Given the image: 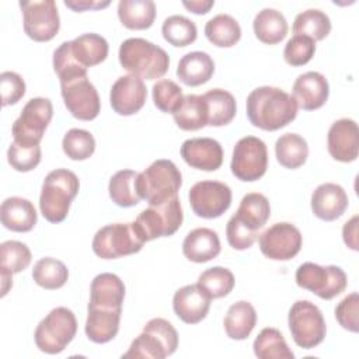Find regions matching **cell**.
<instances>
[{
	"label": "cell",
	"instance_id": "obj_41",
	"mask_svg": "<svg viewBox=\"0 0 359 359\" xmlns=\"http://www.w3.org/2000/svg\"><path fill=\"white\" fill-rule=\"evenodd\" d=\"M164 39L177 48H184L196 41L198 29L192 20L184 15H170L161 25Z\"/></svg>",
	"mask_w": 359,
	"mask_h": 359
},
{
	"label": "cell",
	"instance_id": "obj_25",
	"mask_svg": "<svg viewBox=\"0 0 359 359\" xmlns=\"http://www.w3.org/2000/svg\"><path fill=\"white\" fill-rule=\"evenodd\" d=\"M123 297L125 285L118 275L102 272L91 280L88 306L102 309H122Z\"/></svg>",
	"mask_w": 359,
	"mask_h": 359
},
{
	"label": "cell",
	"instance_id": "obj_26",
	"mask_svg": "<svg viewBox=\"0 0 359 359\" xmlns=\"http://www.w3.org/2000/svg\"><path fill=\"white\" fill-rule=\"evenodd\" d=\"M220 240L216 231L208 227H198L191 230L182 243V254L187 259L203 264L220 254Z\"/></svg>",
	"mask_w": 359,
	"mask_h": 359
},
{
	"label": "cell",
	"instance_id": "obj_4",
	"mask_svg": "<svg viewBox=\"0 0 359 359\" xmlns=\"http://www.w3.org/2000/svg\"><path fill=\"white\" fill-rule=\"evenodd\" d=\"M182 185L178 167L165 158L153 161L137 175V192L149 205H160L174 196Z\"/></svg>",
	"mask_w": 359,
	"mask_h": 359
},
{
	"label": "cell",
	"instance_id": "obj_23",
	"mask_svg": "<svg viewBox=\"0 0 359 359\" xmlns=\"http://www.w3.org/2000/svg\"><path fill=\"white\" fill-rule=\"evenodd\" d=\"M122 309L87 307V320L84 325L86 335L95 344H107L112 341L119 331Z\"/></svg>",
	"mask_w": 359,
	"mask_h": 359
},
{
	"label": "cell",
	"instance_id": "obj_5",
	"mask_svg": "<svg viewBox=\"0 0 359 359\" xmlns=\"http://www.w3.org/2000/svg\"><path fill=\"white\" fill-rule=\"evenodd\" d=\"M178 348V332L172 324L164 318H151L143 331L132 341L122 358L164 359Z\"/></svg>",
	"mask_w": 359,
	"mask_h": 359
},
{
	"label": "cell",
	"instance_id": "obj_9",
	"mask_svg": "<svg viewBox=\"0 0 359 359\" xmlns=\"http://www.w3.org/2000/svg\"><path fill=\"white\" fill-rule=\"evenodd\" d=\"M53 116V107L49 98H31L22 108L11 128L13 142L21 146H36Z\"/></svg>",
	"mask_w": 359,
	"mask_h": 359
},
{
	"label": "cell",
	"instance_id": "obj_18",
	"mask_svg": "<svg viewBox=\"0 0 359 359\" xmlns=\"http://www.w3.org/2000/svg\"><path fill=\"white\" fill-rule=\"evenodd\" d=\"M327 149L330 156L337 161H355L359 153L358 123L351 118H341L335 121L328 129Z\"/></svg>",
	"mask_w": 359,
	"mask_h": 359
},
{
	"label": "cell",
	"instance_id": "obj_11",
	"mask_svg": "<svg viewBox=\"0 0 359 359\" xmlns=\"http://www.w3.org/2000/svg\"><path fill=\"white\" fill-rule=\"evenodd\" d=\"M143 244L132 223H112L101 227L94 234L91 247L97 257L116 259L139 252Z\"/></svg>",
	"mask_w": 359,
	"mask_h": 359
},
{
	"label": "cell",
	"instance_id": "obj_27",
	"mask_svg": "<svg viewBox=\"0 0 359 359\" xmlns=\"http://www.w3.org/2000/svg\"><path fill=\"white\" fill-rule=\"evenodd\" d=\"M215 73V62L209 53L194 50L184 55L177 66L178 79L189 87L208 83Z\"/></svg>",
	"mask_w": 359,
	"mask_h": 359
},
{
	"label": "cell",
	"instance_id": "obj_17",
	"mask_svg": "<svg viewBox=\"0 0 359 359\" xmlns=\"http://www.w3.org/2000/svg\"><path fill=\"white\" fill-rule=\"evenodd\" d=\"M147 98V88L142 79L133 74L121 76L112 84L109 91V104L112 109L122 116L139 112Z\"/></svg>",
	"mask_w": 359,
	"mask_h": 359
},
{
	"label": "cell",
	"instance_id": "obj_40",
	"mask_svg": "<svg viewBox=\"0 0 359 359\" xmlns=\"http://www.w3.org/2000/svg\"><path fill=\"white\" fill-rule=\"evenodd\" d=\"M331 31L330 17L318 8H307L299 13L293 21L294 35H306L316 41H323Z\"/></svg>",
	"mask_w": 359,
	"mask_h": 359
},
{
	"label": "cell",
	"instance_id": "obj_36",
	"mask_svg": "<svg viewBox=\"0 0 359 359\" xmlns=\"http://www.w3.org/2000/svg\"><path fill=\"white\" fill-rule=\"evenodd\" d=\"M174 122L182 130H199L208 126V108L202 95L188 94L180 109L172 115Z\"/></svg>",
	"mask_w": 359,
	"mask_h": 359
},
{
	"label": "cell",
	"instance_id": "obj_3",
	"mask_svg": "<svg viewBox=\"0 0 359 359\" xmlns=\"http://www.w3.org/2000/svg\"><path fill=\"white\" fill-rule=\"evenodd\" d=\"M80 189L77 175L66 168L50 171L42 184L39 195V209L42 216L50 223H60L67 217L72 201Z\"/></svg>",
	"mask_w": 359,
	"mask_h": 359
},
{
	"label": "cell",
	"instance_id": "obj_31",
	"mask_svg": "<svg viewBox=\"0 0 359 359\" xmlns=\"http://www.w3.org/2000/svg\"><path fill=\"white\" fill-rule=\"evenodd\" d=\"M234 216L252 231H259L271 216L269 201L259 192H250L243 196Z\"/></svg>",
	"mask_w": 359,
	"mask_h": 359
},
{
	"label": "cell",
	"instance_id": "obj_48",
	"mask_svg": "<svg viewBox=\"0 0 359 359\" xmlns=\"http://www.w3.org/2000/svg\"><path fill=\"white\" fill-rule=\"evenodd\" d=\"M8 164L20 172H28L41 163V147L36 146H21L13 142L7 150Z\"/></svg>",
	"mask_w": 359,
	"mask_h": 359
},
{
	"label": "cell",
	"instance_id": "obj_32",
	"mask_svg": "<svg viewBox=\"0 0 359 359\" xmlns=\"http://www.w3.org/2000/svg\"><path fill=\"white\" fill-rule=\"evenodd\" d=\"M118 17L128 29H147L154 22L156 4L153 0H121Z\"/></svg>",
	"mask_w": 359,
	"mask_h": 359
},
{
	"label": "cell",
	"instance_id": "obj_52",
	"mask_svg": "<svg viewBox=\"0 0 359 359\" xmlns=\"http://www.w3.org/2000/svg\"><path fill=\"white\" fill-rule=\"evenodd\" d=\"M358 215L352 216L342 227V238L344 243L353 251L359 250L358 244Z\"/></svg>",
	"mask_w": 359,
	"mask_h": 359
},
{
	"label": "cell",
	"instance_id": "obj_10",
	"mask_svg": "<svg viewBox=\"0 0 359 359\" xmlns=\"http://www.w3.org/2000/svg\"><path fill=\"white\" fill-rule=\"evenodd\" d=\"M294 279L299 287L310 290L324 300H331L341 294L348 285L346 273L341 266H321L314 262L302 264L296 271Z\"/></svg>",
	"mask_w": 359,
	"mask_h": 359
},
{
	"label": "cell",
	"instance_id": "obj_43",
	"mask_svg": "<svg viewBox=\"0 0 359 359\" xmlns=\"http://www.w3.org/2000/svg\"><path fill=\"white\" fill-rule=\"evenodd\" d=\"M62 149L70 160L83 161L94 154L95 139L88 130L73 128L63 136Z\"/></svg>",
	"mask_w": 359,
	"mask_h": 359
},
{
	"label": "cell",
	"instance_id": "obj_50",
	"mask_svg": "<svg viewBox=\"0 0 359 359\" xmlns=\"http://www.w3.org/2000/svg\"><path fill=\"white\" fill-rule=\"evenodd\" d=\"M226 237L231 248L243 251L255 243L258 238V231H252L233 215L226 226Z\"/></svg>",
	"mask_w": 359,
	"mask_h": 359
},
{
	"label": "cell",
	"instance_id": "obj_55",
	"mask_svg": "<svg viewBox=\"0 0 359 359\" xmlns=\"http://www.w3.org/2000/svg\"><path fill=\"white\" fill-rule=\"evenodd\" d=\"M0 278H1V296H6L8 289L13 286V273L6 269H0Z\"/></svg>",
	"mask_w": 359,
	"mask_h": 359
},
{
	"label": "cell",
	"instance_id": "obj_12",
	"mask_svg": "<svg viewBox=\"0 0 359 359\" xmlns=\"http://www.w3.org/2000/svg\"><path fill=\"white\" fill-rule=\"evenodd\" d=\"M268 167L266 144L255 136L241 137L234 149L230 163L233 175L244 182H252L262 178Z\"/></svg>",
	"mask_w": 359,
	"mask_h": 359
},
{
	"label": "cell",
	"instance_id": "obj_16",
	"mask_svg": "<svg viewBox=\"0 0 359 359\" xmlns=\"http://www.w3.org/2000/svg\"><path fill=\"white\" fill-rule=\"evenodd\" d=\"M60 93L67 111L80 121H93L101 111V101L94 84L84 77L60 83Z\"/></svg>",
	"mask_w": 359,
	"mask_h": 359
},
{
	"label": "cell",
	"instance_id": "obj_51",
	"mask_svg": "<svg viewBox=\"0 0 359 359\" xmlns=\"http://www.w3.org/2000/svg\"><path fill=\"white\" fill-rule=\"evenodd\" d=\"M1 105L8 107L17 104L25 94V81L15 72H3L0 74Z\"/></svg>",
	"mask_w": 359,
	"mask_h": 359
},
{
	"label": "cell",
	"instance_id": "obj_42",
	"mask_svg": "<svg viewBox=\"0 0 359 359\" xmlns=\"http://www.w3.org/2000/svg\"><path fill=\"white\" fill-rule=\"evenodd\" d=\"M234 282V275L230 269L212 266L199 275L196 283L210 299H220L233 290Z\"/></svg>",
	"mask_w": 359,
	"mask_h": 359
},
{
	"label": "cell",
	"instance_id": "obj_14",
	"mask_svg": "<svg viewBox=\"0 0 359 359\" xmlns=\"http://www.w3.org/2000/svg\"><path fill=\"white\" fill-rule=\"evenodd\" d=\"M194 213L203 219L220 217L231 205V189L220 181H199L188 194Z\"/></svg>",
	"mask_w": 359,
	"mask_h": 359
},
{
	"label": "cell",
	"instance_id": "obj_2",
	"mask_svg": "<svg viewBox=\"0 0 359 359\" xmlns=\"http://www.w3.org/2000/svg\"><path fill=\"white\" fill-rule=\"evenodd\" d=\"M118 57L126 72L142 80L161 79L170 67L168 53L143 38L125 39L119 46Z\"/></svg>",
	"mask_w": 359,
	"mask_h": 359
},
{
	"label": "cell",
	"instance_id": "obj_38",
	"mask_svg": "<svg viewBox=\"0 0 359 359\" xmlns=\"http://www.w3.org/2000/svg\"><path fill=\"white\" fill-rule=\"evenodd\" d=\"M252 349L259 359H293L294 353L287 346L282 332L276 328L266 327L257 335Z\"/></svg>",
	"mask_w": 359,
	"mask_h": 359
},
{
	"label": "cell",
	"instance_id": "obj_19",
	"mask_svg": "<svg viewBox=\"0 0 359 359\" xmlns=\"http://www.w3.org/2000/svg\"><path fill=\"white\" fill-rule=\"evenodd\" d=\"M180 151L184 161L196 170L216 171L223 164V149L212 137L187 139Z\"/></svg>",
	"mask_w": 359,
	"mask_h": 359
},
{
	"label": "cell",
	"instance_id": "obj_46",
	"mask_svg": "<svg viewBox=\"0 0 359 359\" xmlns=\"http://www.w3.org/2000/svg\"><path fill=\"white\" fill-rule=\"evenodd\" d=\"M151 91L154 105L165 114L174 115L184 101L182 88L175 81L168 79H161L157 83H154Z\"/></svg>",
	"mask_w": 359,
	"mask_h": 359
},
{
	"label": "cell",
	"instance_id": "obj_15",
	"mask_svg": "<svg viewBox=\"0 0 359 359\" xmlns=\"http://www.w3.org/2000/svg\"><path fill=\"white\" fill-rule=\"evenodd\" d=\"M302 243L300 230L289 222H279L269 226L259 234L258 240L261 252L273 261H289L294 258L302 250Z\"/></svg>",
	"mask_w": 359,
	"mask_h": 359
},
{
	"label": "cell",
	"instance_id": "obj_21",
	"mask_svg": "<svg viewBox=\"0 0 359 359\" xmlns=\"http://www.w3.org/2000/svg\"><path fill=\"white\" fill-rule=\"evenodd\" d=\"M330 95V86L327 79L318 72H306L293 83V98L297 107L304 111H314L321 108Z\"/></svg>",
	"mask_w": 359,
	"mask_h": 359
},
{
	"label": "cell",
	"instance_id": "obj_22",
	"mask_svg": "<svg viewBox=\"0 0 359 359\" xmlns=\"http://www.w3.org/2000/svg\"><path fill=\"white\" fill-rule=\"evenodd\" d=\"M348 195L345 189L334 182L318 185L311 194V210L316 217L332 222L344 215L348 208Z\"/></svg>",
	"mask_w": 359,
	"mask_h": 359
},
{
	"label": "cell",
	"instance_id": "obj_6",
	"mask_svg": "<svg viewBox=\"0 0 359 359\" xmlns=\"http://www.w3.org/2000/svg\"><path fill=\"white\" fill-rule=\"evenodd\" d=\"M184 213L178 196H174L160 205H149L142 210L132 226L143 243L158 237L172 236L182 224Z\"/></svg>",
	"mask_w": 359,
	"mask_h": 359
},
{
	"label": "cell",
	"instance_id": "obj_53",
	"mask_svg": "<svg viewBox=\"0 0 359 359\" xmlns=\"http://www.w3.org/2000/svg\"><path fill=\"white\" fill-rule=\"evenodd\" d=\"M65 6L73 11L81 13L86 10H98L109 6V1H95V0H65Z\"/></svg>",
	"mask_w": 359,
	"mask_h": 359
},
{
	"label": "cell",
	"instance_id": "obj_35",
	"mask_svg": "<svg viewBox=\"0 0 359 359\" xmlns=\"http://www.w3.org/2000/svg\"><path fill=\"white\" fill-rule=\"evenodd\" d=\"M137 175L133 170L116 171L108 184V192L112 202L121 208H130L140 202L137 192Z\"/></svg>",
	"mask_w": 359,
	"mask_h": 359
},
{
	"label": "cell",
	"instance_id": "obj_13",
	"mask_svg": "<svg viewBox=\"0 0 359 359\" xmlns=\"http://www.w3.org/2000/svg\"><path fill=\"white\" fill-rule=\"evenodd\" d=\"M25 34L36 42H48L56 36L60 18L53 0L20 1Z\"/></svg>",
	"mask_w": 359,
	"mask_h": 359
},
{
	"label": "cell",
	"instance_id": "obj_8",
	"mask_svg": "<svg viewBox=\"0 0 359 359\" xmlns=\"http://www.w3.org/2000/svg\"><path fill=\"white\" fill-rule=\"evenodd\" d=\"M287 324L294 344L303 349L320 345L327 334L321 310L310 300H297L287 314Z\"/></svg>",
	"mask_w": 359,
	"mask_h": 359
},
{
	"label": "cell",
	"instance_id": "obj_33",
	"mask_svg": "<svg viewBox=\"0 0 359 359\" xmlns=\"http://www.w3.org/2000/svg\"><path fill=\"white\" fill-rule=\"evenodd\" d=\"M208 108V125L209 126H224L230 123L237 112L236 98L231 93L223 88H212L203 95Z\"/></svg>",
	"mask_w": 359,
	"mask_h": 359
},
{
	"label": "cell",
	"instance_id": "obj_20",
	"mask_svg": "<svg viewBox=\"0 0 359 359\" xmlns=\"http://www.w3.org/2000/svg\"><path fill=\"white\" fill-rule=\"evenodd\" d=\"M210 300L198 283L187 285L174 293L172 309L177 317L185 324H198L208 316Z\"/></svg>",
	"mask_w": 359,
	"mask_h": 359
},
{
	"label": "cell",
	"instance_id": "obj_47",
	"mask_svg": "<svg viewBox=\"0 0 359 359\" xmlns=\"http://www.w3.org/2000/svg\"><path fill=\"white\" fill-rule=\"evenodd\" d=\"M316 53V42L306 35H293L285 45L283 59L290 66L309 63Z\"/></svg>",
	"mask_w": 359,
	"mask_h": 359
},
{
	"label": "cell",
	"instance_id": "obj_49",
	"mask_svg": "<svg viewBox=\"0 0 359 359\" xmlns=\"http://www.w3.org/2000/svg\"><path fill=\"white\" fill-rule=\"evenodd\" d=\"M335 318L344 330L359 331V294L356 292L349 293L335 306Z\"/></svg>",
	"mask_w": 359,
	"mask_h": 359
},
{
	"label": "cell",
	"instance_id": "obj_44",
	"mask_svg": "<svg viewBox=\"0 0 359 359\" xmlns=\"http://www.w3.org/2000/svg\"><path fill=\"white\" fill-rule=\"evenodd\" d=\"M32 255L27 244L17 240L3 241L0 245V269L18 273L28 268Z\"/></svg>",
	"mask_w": 359,
	"mask_h": 359
},
{
	"label": "cell",
	"instance_id": "obj_7",
	"mask_svg": "<svg viewBox=\"0 0 359 359\" xmlns=\"http://www.w3.org/2000/svg\"><path fill=\"white\" fill-rule=\"evenodd\" d=\"M77 332V320L67 307H56L41 320L35 328L34 339L39 351L56 355L73 341Z\"/></svg>",
	"mask_w": 359,
	"mask_h": 359
},
{
	"label": "cell",
	"instance_id": "obj_29",
	"mask_svg": "<svg viewBox=\"0 0 359 359\" xmlns=\"http://www.w3.org/2000/svg\"><path fill=\"white\" fill-rule=\"evenodd\" d=\"M70 48L74 59L86 69L104 62L109 50L107 39L94 32L74 38L70 41Z\"/></svg>",
	"mask_w": 359,
	"mask_h": 359
},
{
	"label": "cell",
	"instance_id": "obj_1",
	"mask_svg": "<svg viewBox=\"0 0 359 359\" xmlns=\"http://www.w3.org/2000/svg\"><path fill=\"white\" fill-rule=\"evenodd\" d=\"M248 121L262 130H278L297 116V102L292 94L278 87L254 88L245 102Z\"/></svg>",
	"mask_w": 359,
	"mask_h": 359
},
{
	"label": "cell",
	"instance_id": "obj_37",
	"mask_svg": "<svg viewBox=\"0 0 359 359\" xmlns=\"http://www.w3.org/2000/svg\"><path fill=\"white\" fill-rule=\"evenodd\" d=\"M205 35L210 43L219 48L234 46L241 38V28L229 14H217L205 25Z\"/></svg>",
	"mask_w": 359,
	"mask_h": 359
},
{
	"label": "cell",
	"instance_id": "obj_24",
	"mask_svg": "<svg viewBox=\"0 0 359 359\" xmlns=\"http://www.w3.org/2000/svg\"><path fill=\"white\" fill-rule=\"evenodd\" d=\"M1 224L15 233L31 231L38 220L36 209L31 201L21 196H10L0 206Z\"/></svg>",
	"mask_w": 359,
	"mask_h": 359
},
{
	"label": "cell",
	"instance_id": "obj_39",
	"mask_svg": "<svg viewBox=\"0 0 359 359\" xmlns=\"http://www.w3.org/2000/svg\"><path fill=\"white\" fill-rule=\"evenodd\" d=\"M32 279L38 286L43 289H60L69 279V269L62 261L52 257H45L35 262L32 269Z\"/></svg>",
	"mask_w": 359,
	"mask_h": 359
},
{
	"label": "cell",
	"instance_id": "obj_28",
	"mask_svg": "<svg viewBox=\"0 0 359 359\" xmlns=\"http://www.w3.org/2000/svg\"><path fill=\"white\" fill-rule=\"evenodd\" d=\"M257 324V311L250 302L240 300L233 303L223 320L224 331L229 338L243 341L250 337Z\"/></svg>",
	"mask_w": 359,
	"mask_h": 359
},
{
	"label": "cell",
	"instance_id": "obj_30",
	"mask_svg": "<svg viewBox=\"0 0 359 359\" xmlns=\"http://www.w3.org/2000/svg\"><path fill=\"white\" fill-rule=\"evenodd\" d=\"M255 36L266 43L275 45L287 35V21L285 15L276 8H262L252 21Z\"/></svg>",
	"mask_w": 359,
	"mask_h": 359
},
{
	"label": "cell",
	"instance_id": "obj_34",
	"mask_svg": "<svg viewBox=\"0 0 359 359\" xmlns=\"http://www.w3.org/2000/svg\"><path fill=\"white\" fill-rule=\"evenodd\" d=\"M275 156L278 163L285 168L302 167L309 156V146L303 136L297 133H285L275 143Z\"/></svg>",
	"mask_w": 359,
	"mask_h": 359
},
{
	"label": "cell",
	"instance_id": "obj_45",
	"mask_svg": "<svg viewBox=\"0 0 359 359\" xmlns=\"http://www.w3.org/2000/svg\"><path fill=\"white\" fill-rule=\"evenodd\" d=\"M53 70L60 83L70 81L87 76V69L83 67L73 56L70 41L62 42L53 52Z\"/></svg>",
	"mask_w": 359,
	"mask_h": 359
},
{
	"label": "cell",
	"instance_id": "obj_54",
	"mask_svg": "<svg viewBox=\"0 0 359 359\" xmlns=\"http://www.w3.org/2000/svg\"><path fill=\"white\" fill-rule=\"evenodd\" d=\"M182 6L194 14H206L215 6L213 0H191L182 1Z\"/></svg>",
	"mask_w": 359,
	"mask_h": 359
}]
</instances>
